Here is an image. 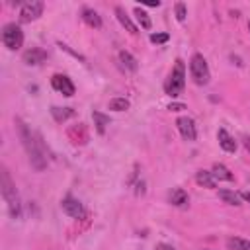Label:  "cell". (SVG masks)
Instances as JSON below:
<instances>
[{
	"label": "cell",
	"mask_w": 250,
	"mask_h": 250,
	"mask_svg": "<svg viewBox=\"0 0 250 250\" xmlns=\"http://www.w3.org/2000/svg\"><path fill=\"white\" fill-rule=\"evenodd\" d=\"M16 123H18V133H20L21 145H23V148H25V152H27V158H29L31 166H33L37 172L45 170V168H47V156H45L43 150H41V143L37 141L39 137H33L31 131L27 129V125H25L21 119H16Z\"/></svg>",
	"instance_id": "1"
},
{
	"label": "cell",
	"mask_w": 250,
	"mask_h": 250,
	"mask_svg": "<svg viewBox=\"0 0 250 250\" xmlns=\"http://www.w3.org/2000/svg\"><path fill=\"white\" fill-rule=\"evenodd\" d=\"M0 191H2V197L6 199L8 203V211H10V217L12 219H18L20 213H21V205H20V197H18V191H16V186L8 174V170L2 166L0 170Z\"/></svg>",
	"instance_id": "2"
},
{
	"label": "cell",
	"mask_w": 250,
	"mask_h": 250,
	"mask_svg": "<svg viewBox=\"0 0 250 250\" xmlns=\"http://www.w3.org/2000/svg\"><path fill=\"white\" fill-rule=\"evenodd\" d=\"M184 86H186V68H184V62L178 59L174 68H172V72L168 74V78L164 82V92L170 98H178L182 94Z\"/></svg>",
	"instance_id": "3"
},
{
	"label": "cell",
	"mask_w": 250,
	"mask_h": 250,
	"mask_svg": "<svg viewBox=\"0 0 250 250\" xmlns=\"http://www.w3.org/2000/svg\"><path fill=\"white\" fill-rule=\"evenodd\" d=\"M189 72H191V78L197 86H205L209 82V66H207V61L203 55L195 53L189 61Z\"/></svg>",
	"instance_id": "4"
},
{
	"label": "cell",
	"mask_w": 250,
	"mask_h": 250,
	"mask_svg": "<svg viewBox=\"0 0 250 250\" xmlns=\"http://www.w3.org/2000/svg\"><path fill=\"white\" fill-rule=\"evenodd\" d=\"M2 43L10 49V51H18L23 45V33L20 29V25L16 23H6L2 27Z\"/></svg>",
	"instance_id": "5"
},
{
	"label": "cell",
	"mask_w": 250,
	"mask_h": 250,
	"mask_svg": "<svg viewBox=\"0 0 250 250\" xmlns=\"http://www.w3.org/2000/svg\"><path fill=\"white\" fill-rule=\"evenodd\" d=\"M43 14V2L39 0H31V2H25L20 10V20L21 21H33L37 20L39 16Z\"/></svg>",
	"instance_id": "6"
},
{
	"label": "cell",
	"mask_w": 250,
	"mask_h": 250,
	"mask_svg": "<svg viewBox=\"0 0 250 250\" xmlns=\"http://www.w3.org/2000/svg\"><path fill=\"white\" fill-rule=\"evenodd\" d=\"M51 86H53L57 92H61L62 96H66V98L74 96V84H72V80H70L66 74H53Z\"/></svg>",
	"instance_id": "7"
},
{
	"label": "cell",
	"mask_w": 250,
	"mask_h": 250,
	"mask_svg": "<svg viewBox=\"0 0 250 250\" xmlns=\"http://www.w3.org/2000/svg\"><path fill=\"white\" fill-rule=\"evenodd\" d=\"M176 125H178V131H180V135H182L186 141H193V139L197 137V131H195V123H193V119H191V117H188V115H182V117H178V119H176Z\"/></svg>",
	"instance_id": "8"
},
{
	"label": "cell",
	"mask_w": 250,
	"mask_h": 250,
	"mask_svg": "<svg viewBox=\"0 0 250 250\" xmlns=\"http://www.w3.org/2000/svg\"><path fill=\"white\" fill-rule=\"evenodd\" d=\"M61 207H62V211H64L68 217H72V219H80V217L84 215L82 203H80L76 197H72V195H66V197L61 201Z\"/></svg>",
	"instance_id": "9"
},
{
	"label": "cell",
	"mask_w": 250,
	"mask_h": 250,
	"mask_svg": "<svg viewBox=\"0 0 250 250\" xmlns=\"http://www.w3.org/2000/svg\"><path fill=\"white\" fill-rule=\"evenodd\" d=\"M45 59H47V53L43 49H39V47H31V49H27L23 53V62L25 64H31V66L41 64Z\"/></svg>",
	"instance_id": "10"
},
{
	"label": "cell",
	"mask_w": 250,
	"mask_h": 250,
	"mask_svg": "<svg viewBox=\"0 0 250 250\" xmlns=\"http://www.w3.org/2000/svg\"><path fill=\"white\" fill-rule=\"evenodd\" d=\"M217 141H219L223 150H227V152H234L236 150V141L230 137V133L227 129H219L217 131Z\"/></svg>",
	"instance_id": "11"
},
{
	"label": "cell",
	"mask_w": 250,
	"mask_h": 250,
	"mask_svg": "<svg viewBox=\"0 0 250 250\" xmlns=\"http://www.w3.org/2000/svg\"><path fill=\"white\" fill-rule=\"evenodd\" d=\"M168 201H170L172 205H176V207H184V205H188L189 195H188L186 189H182V188H174V189L168 193Z\"/></svg>",
	"instance_id": "12"
},
{
	"label": "cell",
	"mask_w": 250,
	"mask_h": 250,
	"mask_svg": "<svg viewBox=\"0 0 250 250\" xmlns=\"http://www.w3.org/2000/svg\"><path fill=\"white\" fill-rule=\"evenodd\" d=\"M211 174H213V178H215V180H219V182H232V180H234L232 172H230L225 164H219V162H215V164H213Z\"/></svg>",
	"instance_id": "13"
},
{
	"label": "cell",
	"mask_w": 250,
	"mask_h": 250,
	"mask_svg": "<svg viewBox=\"0 0 250 250\" xmlns=\"http://www.w3.org/2000/svg\"><path fill=\"white\" fill-rule=\"evenodd\" d=\"M82 20H84L90 27H94V29H100V27H102V18H100V14H98L96 10H92V8H84V10H82Z\"/></svg>",
	"instance_id": "14"
},
{
	"label": "cell",
	"mask_w": 250,
	"mask_h": 250,
	"mask_svg": "<svg viewBox=\"0 0 250 250\" xmlns=\"http://www.w3.org/2000/svg\"><path fill=\"white\" fill-rule=\"evenodd\" d=\"M115 16H117L119 23H121V25H123V27H125V29L129 31V33H133V35L137 33V25H135V23L131 21V18L127 16V12H125V10L121 8V6H117V8H115Z\"/></svg>",
	"instance_id": "15"
},
{
	"label": "cell",
	"mask_w": 250,
	"mask_h": 250,
	"mask_svg": "<svg viewBox=\"0 0 250 250\" xmlns=\"http://www.w3.org/2000/svg\"><path fill=\"white\" fill-rule=\"evenodd\" d=\"M119 62H121V66H123L125 70H129V72H135V70L139 68L137 59H135L129 51H119Z\"/></svg>",
	"instance_id": "16"
},
{
	"label": "cell",
	"mask_w": 250,
	"mask_h": 250,
	"mask_svg": "<svg viewBox=\"0 0 250 250\" xmlns=\"http://www.w3.org/2000/svg\"><path fill=\"white\" fill-rule=\"evenodd\" d=\"M195 182H197L199 186H203V188H209V189H213V188L217 186V180H215L213 174L207 172V170H199V172L195 174Z\"/></svg>",
	"instance_id": "17"
},
{
	"label": "cell",
	"mask_w": 250,
	"mask_h": 250,
	"mask_svg": "<svg viewBox=\"0 0 250 250\" xmlns=\"http://www.w3.org/2000/svg\"><path fill=\"white\" fill-rule=\"evenodd\" d=\"M219 197H221L225 203H229V205H240V203H242L240 193H236V191H232V189H219Z\"/></svg>",
	"instance_id": "18"
},
{
	"label": "cell",
	"mask_w": 250,
	"mask_h": 250,
	"mask_svg": "<svg viewBox=\"0 0 250 250\" xmlns=\"http://www.w3.org/2000/svg\"><path fill=\"white\" fill-rule=\"evenodd\" d=\"M92 117H94V125H96V131L102 135V133H105V127L109 125V117L107 115H104L102 111H94L92 113Z\"/></svg>",
	"instance_id": "19"
},
{
	"label": "cell",
	"mask_w": 250,
	"mask_h": 250,
	"mask_svg": "<svg viewBox=\"0 0 250 250\" xmlns=\"http://www.w3.org/2000/svg\"><path fill=\"white\" fill-rule=\"evenodd\" d=\"M227 246H229V250H250V240H244V238L234 236V238H229L227 240Z\"/></svg>",
	"instance_id": "20"
},
{
	"label": "cell",
	"mask_w": 250,
	"mask_h": 250,
	"mask_svg": "<svg viewBox=\"0 0 250 250\" xmlns=\"http://www.w3.org/2000/svg\"><path fill=\"white\" fill-rule=\"evenodd\" d=\"M135 18H137V21L141 23V27L143 29H150V25H152V21H150V18H148V14L145 12V10H141V8H135Z\"/></svg>",
	"instance_id": "21"
},
{
	"label": "cell",
	"mask_w": 250,
	"mask_h": 250,
	"mask_svg": "<svg viewBox=\"0 0 250 250\" xmlns=\"http://www.w3.org/2000/svg\"><path fill=\"white\" fill-rule=\"evenodd\" d=\"M51 113H53V117H55V121H64V119H68L74 111L70 109V107H51Z\"/></svg>",
	"instance_id": "22"
},
{
	"label": "cell",
	"mask_w": 250,
	"mask_h": 250,
	"mask_svg": "<svg viewBox=\"0 0 250 250\" xmlns=\"http://www.w3.org/2000/svg\"><path fill=\"white\" fill-rule=\"evenodd\" d=\"M109 109L111 111H125V109H129V100L127 98H113V100H109Z\"/></svg>",
	"instance_id": "23"
},
{
	"label": "cell",
	"mask_w": 250,
	"mask_h": 250,
	"mask_svg": "<svg viewBox=\"0 0 250 250\" xmlns=\"http://www.w3.org/2000/svg\"><path fill=\"white\" fill-rule=\"evenodd\" d=\"M170 39L168 33H152L150 35V43H166Z\"/></svg>",
	"instance_id": "24"
},
{
	"label": "cell",
	"mask_w": 250,
	"mask_h": 250,
	"mask_svg": "<svg viewBox=\"0 0 250 250\" xmlns=\"http://www.w3.org/2000/svg\"><path fill=\"white\" fill-rule=\"evenodd\" d=\"M176 18H178V21H184L186 20V6H184V2H178L176 4Z\"/></svg>",
	"instance_id": "25"
},
{
	"label": "cell",
	"mask_w": 250,
	"mask_h": 250,
	"mask_svg": "<svg viewBox=\"0 0 250 250\" xmlns=\"http://www.w3.org/2000/svg\"><path fill=\"white\" fill-rule=\"evenodd\" d=\"M168 109H170V111H182V109H186V105H184V104H170Z\"/></svg>",
	"instance_id": "26"
},
{
	"label": "cell",
	"mask_w": 250,
	"mask_h": 250,
	"mask_svg": "<svg viewBox=\"0 0 250 250\" xmlns=\"http://www.w3.org/2000/svg\"><path fill=\"white\" fill-rule=\"evenodd\" d=\"M156 250H174L172 244H166V242H158L156 244Z\"/></svg>",
	"instance_id": "27"
},
{
	"label": "cell",
	"mask_w": 250,
	"mask_h": 250,
	"mask_svg": "<svg viewBox=\"0 0 250 250\" xmlns=\"http://www.w3.org/2000/svg\"><path fill=\"white\" fill-rule=\"evenodd\" d=\"M143 4H146V6H154V8H158V6H160V0H143Z\"/></svg>",
	"instance_id": "28"
},
{
	"label": "cell",
	"mask_w": 250,
	"mask_h": 250,
	"mask_svg": "<svg viewBox=\"0 0 250 250\" xmlns=\"http://www.w3.org/2000/svg\"><path fill=\"white\" fill-rule=\"evenodd\" d=\"M240 197H242L244 201H248V203H250V191H242V193H240Z\"/></svg>",
	"instance_id": "29"
},
{
	"label": "cell",
	"mask_w": 250,
	"mask_h": 250,
	"mask_svg": "<svg viewBox=\"0 0 250 250\" xmlns=\"http://www.w3.org/2000/svg\"><path fill=\"white\" fill-rule=\"evenodd\" d=\"M244 146H246V150H250V137L244 139Z\"/></svg>",
	"instance_id": "30"
},
{
	"label": "cell",
	"mask_w": 250,
	"mask_h": 250,
	"mask_svg": "<svg viewBox=\"0 0 250 250\" xmlns=\"http://www.w3.org/2000/svg\"><path fill=\"white\" fill-rule=\"evenodd\" d=\"M248 31H250V21H248Z\"/></svg>",
	"instance_id": "31"
}]
</instances>
